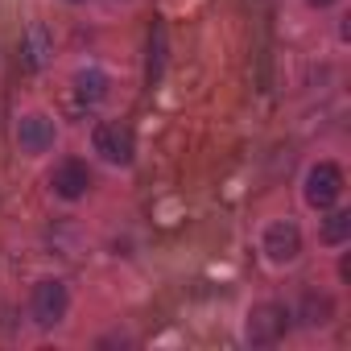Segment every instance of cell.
Here are the masks:
<instances>
[{"label": "cell", "mask_w": 351, "mask_h": 351, "mask_svg": "<svg viewBox=\"0 0 351 351\" xmlns=\"http://www.w3.org/2000/svg\"><path fill=\"white\" fill-rule=\"evenodd\" d=\"M343 195V173H339V165H330V161H322V165H314L310 173H306V203L310 207H330L335 199Z\"/></svg>", "instance_id": "6da1fadb"}, {"label": "cell", "mask_w": 351, "mask_h": 351, "mask_svg": "<svg viewBox=\"0 0 351 351\" xmlns=\"http://www.w3.org/2000/svg\"><path fill=\"white\" fill-rule=\"evenodd\" d=\"M66 302H71V298H66V285H62V281H38V285H34L29 310H34L38 326H54V322H62Z\"/></svg>", "instance_id": "7a4b0ae2"}, {"label": "cell", "mask_w": 351, "mask_h": 351, "mask_svg": "<svg viewBox=\"0 0 351 351\" xmlns=\"http://www.w3.org/2000/svg\"><path fill=\"white\" fill-rule=\"evenodd\" d=\"M285 306H273V302H265V306H256L252 314H248V339L252 343H261V347H269V343H277L281 335H285Z\"/></svg>", "instance_id": "3957f363"}, {"label": "cell", "mask_w": 351, "mask_h": 351, "mask_svg": "<svg viewBox=\"0 0 351 351\" xmlns=\"http://www.w3.org/2000/svg\"><path fill=\"white\" fill-rule=\"evenodd\" d=\"M95 153H104L116 165L132 161V128L128 124H99L95 128Z\"/></svg>", "instance_id": "277c9868"}, {"label": "cell", "mask_w": 351, "mask_h": 351, "mask_svg": "<svg viewBox=\"0 0 351 351\" xmlns=\"http://www.w3.org/2000/svg\"><path fill=\"white\" fill-rule=\"evenodd\" d=\"M17 141H21V149L25 153H46L50 145H54V120L50 116H25L21 124H17Z\"/></svg>", "instance_id": "5b68a950"}, {"label": "cell", "mask_w": 351, "mask_h": 351, "mask_svg": "<svg viewBox=\"0 0 351 351\" xmlns=\"http://www.w3.org/2000/svg\"><path fill=\"white\" fill-rule=\"evenodd\" d=\"M265 252L281 265V261H293L298 252H302V232L293 228V223H273L269 232H265Z\"/></svg>", "instance_id": "8992f818"}, {"label": "cell", "mask_w": 351, "mask_h": 351, "mask_svg": "<svg viewBox=\"0 0 351 351\" xmlns=\"http://www.w3.org/2000/svg\"><path fill=\"white\" fill-rule=\"evenodd\" d=\"M54 191L62 195V199H79V195H87V186H91V173H87V165L83 161H62L58 169H54Z\"/></svg>", "instance_id": "52a82bcc"}, {"label": "cell", "mask_w": 351, "mask_h": 351, "mask_svg": "<svg viewBox=\"0 0 351 351\" xmlns=\"http://www.w3.org/2000/svg\"><path fill=\"white\" fill-rule=\"evenodd\" d=\"M347 236H351V215H347V211H335V215L322 223V240H326V244H343Z\"/></svg>", "instance_id": "ba28073f"}, {"label": "cell", "mask_w": 351, "mask_h": 351, "mask_svg": "<svg viewBox=\"0 0 351 351\" xmlns=\"http://www.w3.org/2000/svg\"><path fill=\"white\" fill-rule=\"evenodd\" d=\"M75 87H79V95H83V99H104V91H108V79H104L99 71H83V75L75 79Z\"/></svg>", "instance_id": "9c48e42d"}, {"label": "cell", "mask_w": 351, "mask_h": 351, "mask_svg": "<svg viewBox=\"0 0 351 351\" xmlns=\"http://www.w3.org/2000/svg\"><path fill=\"white\" fill-rule=\"evenodd\" d=\"M25 58H29V66H42V62H46V29H42V25H34V29H29Z\"/></svg>", "instance_id": "30bf717a"}, {"label": "cell", "mask_w": 351, "mask_h": 351, "mask_svg": "<svg viewBox=\"0 0 351 351\" xmlns=\"http://www.w3.org/2000/svg\"><path fill=\"white\" fill-rule=\"evenodd\" d=\"M326 318H330V302H326V298H306V322L318 326V322H326Z\"/></svg>", "instance_id": "8fae6325"}, {"label": "cell", "mask_w": 351, "mask_h": 351, "mask_svg": "<svg viewBox=\"0 0 351 351\" xmlns=\"http://www.w3.org/2000/svg\"><path fill=\"white\" fill-rule=\"evenodd\" d=\"M310 5H314V9H326V5H335V0H310Z\"/></svg>", "instance_id": "7c38bea8"}]
</instances>
